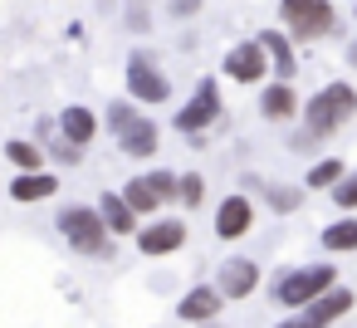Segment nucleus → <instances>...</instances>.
Here are the masks:
<instances>
[{"label": "nucleus", "instance_id": "5701e85b", "mask_svg": "<svg viewBox=\"0 0 357 328\" xmlns=\"http://www.w3.org/2000/svg\"><path fill=\"white\" fill-rule=\"evenodd\" d=\"M342 172H347V167H342L337 157H318V162L308 167V177H303V191H333V186L342 181Z\"/></svg>", "mask_w": 357, "mask_h": 328}, {"label": "nucleus", "instance_id": "4468645a", "mask_svg": "<svg viewBox=\"0 0 357 328\" xmlns=\"http://www.w3.org/2000/svg\"><path fill=\"white\" fill-rule=\"evenodd\" d=\"M255 45L264 50V59H269V74H274L279 84H294V74H298V54H294L289 35H279V30H259V35H255Z\"/></svg>", "mask_w": 357, "mask_h": 328}, {"label": "nucleus", "instance_id": "b1692460", "mask_svg": "<svg viewBox=\"0 0 357 328\" xmlns=\"http://www.w3.org/2000/svg\"><path fill=\"white\" fill-rule=\"evenodd\" d=\"M176 201H181L186 211L206 206V177H201V172H176Z\"/></svg>", "mask_w": 357, "mask_h": 328}, {"label": "nucleus", "instance_id": "2eb2a0df", "mask_svg": "<svg viewBox=\"0 0 357 328\" xmlns=\"http://www.w3.org/2000/svg\"><path fill=\"white\" fill-rule=\"evenodd\" d=\"M235 84H259L264 74H269V59H264V50L255 45V40H245V45H235V50H225V64H220Z\"/></svg>", "mask_w": 357, "mask_h": 328}, {"label": "nucleus", "instance_id": "412c9836", "mask_svg": "<svg viewBox=\"0 0 357 328\" xmlns=\"http://www.w3.org/2000/svg\"><path fill=\"white\" fill-rule=\"evenodd\" d=\"M6 162L15 167V172H45L50 162H45V147L35 142V137H10L6 142Z\"/></svg>", "mask_w": 357, "mask_h": 328}, {"label": "nucleus", "instance_id": "0eeeda50", "mask_svg": "<svg viewBox=\"0 0 357 328\" xmlns=\"http://www.w3.org/2000/svg\"><path fill=\"white\" fill-rule=\"evenodd\" d=\"M220 113H225V103H220V84H215V79H201L196 94H191V103H186L181 113H172V128L186 133V137H201L206 128L220 123Z\"/></svg>", "mask_w": 357, "mask_h": 328}, {"label": "nucleus", "instance_id": "aec40b11", "mask_svg": "<svg viewBox=\"0 0 357 328\" xmlns=\"http://www.w3.org/2000/svg\"><path fill=\"white\" fill-rule=\"evenodd\" d=\"M318 240H323L328 255H352L357 250V216H337L333 225L318 230Z\"/></svg>", "mask_w": 357, "mask_h": 328}, {"label": "nucleus", "instance_id": "cd10ccee", "mask_svg": "<svg viewBox=\"0 0 357 328\" xmlns=\"http://www.w3.org/2000/svg\"><path fill=\"white\" fill-rule=\"evenodd\" d=\"M274 328H308V323H303V318H298V313H289V318H279V323H274Z\"/></svg>", "mask_w": 357, "mask_h": 328}, {"label": "nucleus", "instance_id": "bb28decb", "mask_svg": "<svg viewBox=\"0 0 357 328\" xmlns=\"http://www.w3.org/2000/svg\"><path fill=\"white\" fill-rule=\"evenodd\" d=\"M167 10H172V15H196L201 0H167Z\"/></svg>", "mask_w": 357, "mask_h": 328}, {"label": "nucleus", "instance_id": "39448f33", "mask_svg": "<svg viewBox=\"0 0 357 328\" xmlns=\"http://www.w3.org/2000/svg\"><path fill=\"white\" fill-rule=\"evenodd\" d=\"M118 196L128 201V211H132L137 221H142V216H157L162 206L176 201V172H167V167L137 172V177H128V186H123Z\"/></svg>", "mask_w": 357, "mask_h": 328}, {"label": "nucleus", "instance_id": "a211bd4d", "mask_svg": "<svg viewBox=\"0 0 357 328\" xmlns=\"http://www.w3.org/2000/svg\"><path fill=\"white\" fill-rule=\"evenodd\" d=\"M93 211H98V221H103V230L113 235V240H123V235H137V216L128 211V201L118 196V191H103L98 201H93Z\"/></svg>", "mask_w": 357, "mask_h": 328}, {"label": "nucleus", "instance_id": "393cba45", "mask_svg": "<svg viewBox=\"0 0 357 328\" xmlns=\"http://www.w3.org/2000/svg\"><path fill=\"white\" fill-rule=\"evenodd\" d=\"M45 162H54V167H79L84 162V147H74V142H64L59 133L45 142Z\"/></svg>", "mask_w": 357, "mask_h": 328}, {"label": "nucleus", "instance_id": "f3484780", "mask_svg": "<svg viewBox=\"0 0 357 328\" xmlns=\"http://www.w3.org/2000/svg\"><path fill=\"white\" fill-rule=\"evenodd\" d=\"M54 191H59L54 167H45V172H15V177H10V201H15V206H35V201H45V196H54Z\"/></svg>", "mask_w": 357, "mask_h": 328}, {"label": "nucleus", "instance_id": "7ed1b4c3", "mask_svg": "<svg viewBox=\"0 0 357 328\" xmlns=\"http://www.w3.org/2000/svg\"><path fill=\"white\" fill-rule=\"evenodd\" d=\"M108 128H113L118 152H123V157H132V162H147V157H157V147H162L157 123H152L147 113L128 108V98H118V103L108 108Z\"/></svg>", "mask_w": 357, "mask_h": 328}, {"label": "nucleus", "instance_id": "c756f323", "mask_svg": "<svg viewBox=\"0 0 357 328\" xmlns=\"http://www.w3.org/2000/svg\"><path fill=\"white\" fill-rule=\"evenodd\" d=\"M201 328H220V323H201Z\"/></svg>", "mask_w": 357, "mask_h": 328}, {"label": "nucleus", "instance_id": "1a4fd4ad", "mask_svg": "<svg viewBox=\"0 0 357 328\" xmlns=\"http://www.w3.org/2000/svg\"><path fill=\"white\" fill-rule=\"evenodd\" d=\"M186 221L181 216H167V221H147V225H137V250L147 255V260H167V255H176L181 245H186Z\"/></svg>", "mask_w": 357, "mask_h": 328}, {"label": "nucleus", "instance_id": "dca6fc26", "mask_svg": "<svg viewBox=\"0 0 357 328\" xmlns=\"http://www.w3.org/2000/svg\"><path fill=\"white\" fill-rule=\"evenodd\" d=\"M298 108H303V103H298L294 84H279V79H274V84L259 89V118H264V123H294Z\"/></svg>", "mask_w": 357, "mask_h": 328}, {"label": "nucleus", "instance_id": "f257e3e1", "mask_svg": "<svg viewBox=\"0 0 357 328\" xmlns=\"http://www.w3.org/2000/svg\"><path fill=\"white\" fill-rule=\"evenodd\" d=\"M347 118H357V89L333 79L328 89H318L303 108H298V133H294V147L308 152V147H323Z\"/></svg>", "mask_w": 357, "mask_h": 328}, {"label": "nucleus", "instance_id": "f03ea898", "mask_svg": "<svg viewBox=\"0 0 357 328\" xmlns=\"http://www.w3.org/2000/svg\"><path fill=\"white\" fill-rule=\"evenodd\" d=\"M54 230H59L64 245H69L74 255H84V260H108V255H113V235L103 230V221H98V211H93L89 201L64 206V211L54 216Z\"/></svg>", "mask_w": 357, "mask_h": 328}, {"label": "nucleus", "instance_id": "c85d7f7f", "mask_svg": "<svg viewBox=\"0 0 357 328\" xmlns=\"http://www.w3.org/2000/svg\"><path fill=\"white\" fill-rule=\"evenodd\" d=\"M347 64H357V45H347Z\"/></svg>", "mask_w": 357, "mask_h": 328}, {"label": "nucleus", "instance_id": "f8f14e48", "mask_svg": "<svg viewBox=\"0 0 357 328\" xmlns=\"http://www.w3.org/2000/svg\"><path fill=\"white\" fill-rule=\"evenodd\" d=\"M352 304H357V294H352V289H342V284H333L323 299H313L308 308H298V318H303L308 328H333L337 318H347V313H352Z\"/></svg>", "mask_w": 357, "mask_h": 328}, {"label": "nucleus", "instance_id": "9b49d317", "mask_svg": "<svg viewBox=\"0 0 357 328\" xmlns=\"http://www.w3.org/2000/svg\"><path fill=\"white\" fill-rule=\"evenodd\" d=\"M250 230H255V201L245 191L220 196V206H215V235L220 240H245Z\"/></svg>", "mask_w": 357, "mask_h": 328}, {"label": "nucleus", "instance_id": "6e6552de", "mask_svg": "<svg viewBox=\"0 0 357 328\" xmlns=\"http://www.w3.org/2000/svg\"><path fill=\"white\" fill-rule=\"evenodd\" d=\"M128 98H137V103H147V108H157V103L172 98V79L157 69V59H152L147 50L128 54Z\"/></svg>", "mask_w": 357, "mask_h": 328}, {"label": "nucleus", "instance_id": "a878e982", "mask_svg": "<svg viewBox=\"0 0 357 328\" xmlns=\"http://www.w3.org/2000/svg\"><path fill=\"white\" fill-rule=\"evenodd\" d=\"M328 196H333V206H337L342 216H357V172H342V181H337Z\"/></svg>", "mask_w": 357, "mask_h": 328}, {"label": "nucleus", "instance_id": "9d476101", "mask_svg": "<svg viewBox=\"0 0 357 328\" xmlns=\"http://www.w3.org/2000/svg\"><path fill=\"white\" fill-rule=\"evenodd\" d=\"M259 289V264L255 260H245V255H230L220 269H215V294L225 299V304H235V299H250Z\"/></svg>", "mask_w": 357, "mask_h": 328}, {"label": "nucleus", "instance_id": "6ab92c4d", "mask_svg": "<svg viewBox=\"0 0 357 328\" xmlns=\"http://www.w3.org/2000/svg\"><path fill=\"white\" fill-rule=\"evenodd\" d=\"M54 128H59V137L74 142V147H89V142L98 137V118H93L84 103H69V108L54 118Z\"/></svg>", "mask_w": 357, "mask_h": 328}, {"label": "nucleus", "instance_id": "423d86ee", "mask_svg": "<svg viewBox=\"0 0 357 328\" xmlns=\"http://www.w3.org/2000/svg\"><path fill=\"white\" fill-rule=\"evenodd\" d=\"M279 15H284L294 40H328L337 25L333 0H279Z\"/></svg>", "mask_w": 357, "mask_h": 328}, {"label": "nucleus", "instance_id": "20e7f679", "mask_svg": "<svg viewBox=\"0 0 357 328\" xmlns=\"http://www.w3.org/2000/svg\"><path fill=\"white\" fill-rule=\"evenodd\" d=\"M337 284V269L333 264H294V269H284L274 284H269V294H274V304L279 308H308L313 299H323L328 289Z\"/></svg>", "mask_w": 357, "mask_h": 328}, {"label": "nucleus", "instance_id": "4be33fe9", "mask_svg": "<svg viewBox=\"0 0 357 328\" xmlns=\"http://www.w3.org/2000/svg\"><path fill=\"white\" fill-rule=\"evenodd\" d=\"M259 196H264V206L279 211V216H294V211L308 201L303 186H284V181H259Z\"/></svg>", "mask_w": 357, "mask_h": 328}, {"label": "nucleus", "instance_id": "ddd939ff", "mask_svg": "<svg viewBox=\"0 0 357 328\" xmlns=\"http://www.w3.org/2000/svg\"><path fill=\"white\" fill-rule=\"evenodd\" d=\"M220 308H225V299L215 294V284H196V289H186V294H181L176 318H181V323H191V328H201V323H215V318H220Z\"/></svg>", "mask_w": 357, "mask_h": 328}]
</instances>
